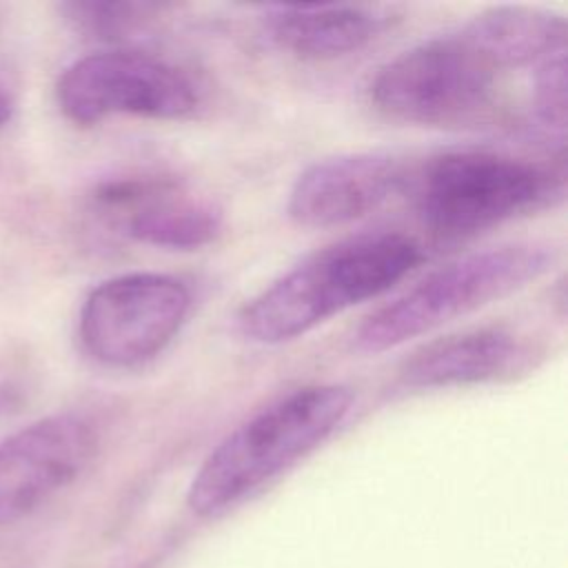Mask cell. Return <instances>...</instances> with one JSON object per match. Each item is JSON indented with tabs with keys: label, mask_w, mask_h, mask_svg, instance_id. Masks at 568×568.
<instances>
[{
	"label": "cell",
	"mask_w": 568,
	"mask_h": 568,
	"mask_svg": "<svg viewBox=\"0 0 568 568\" xmlns=\"http://www.w3.org/2000/svg\"><path fill=\"white\" fill-rule=\"evenodd\" d=\"M422 257L419 244L402 233L377 231L339 240L311 253L251 297L237 315V326L255 344L293 342L390 291Z\"/></svg>",
	"instance_id": "1"
},
{
	"label": "cell",
	"mask_w": 568,
	"mask_h": 568,
	"mask_svg": "<svg viewBox=\"0 0 568 568\" xmlns=\"http://www.w3.org/2000/svg\"><path fill=\"white\" fill-rule=\"evenodd\" d=\"M351 406L344 384H308L277 397L206 455L191 479L189 508L197 517L233 508L333 435Z\"/></svg>",
	"instance_id": "2"
},
{
	"label": "cell",
	"mask_w": 568,
	"mask_h": 568,
	"mask_svg": "<svg viewBox=\"0 0 568 568\" xmlns=\"http://www.w3.org/2000/svg\"><path fill=\"white\" fill-rule=\"evenodd\" d=\"M555 262L557 251L541 242H513L466 253L368 313L353 331L351 348L364 355L397 348L526 288Z\"/></svg>",
	"instance_id": "3"
},
{
	"label": "cell",
	"mask_w": 568,
	"mask_h": 568,
	"mask_svg": "<svg viewBox=\"0 0 568 568\" xmlns=\"http://www.w3.org/2000/svg\"><path fill=\"white\" fill-rule=\"evenodd\" d=\"M508 71L466 22L379 67L371 82V102L386 118L406 124H466L488 111Z\"/></svg>",
	"instance_id": "4"
},
{
	"label": "cell",
	"mask_w": 568,
	"mask_h": 568,
	"mask_svg": "<svg viewBox=\"0 0 568 568\" xmlns=\"http://www.w3.org/2000/svg\"><path fill=\"white\" fill-rule=\"evenodd\" d=\"M422 222L442 237H466L552 206L564 197L561 171L495 151H450L413 180Z\"/></svg>",
	"instance_id": "5"
},
{
	"label": "cell",
	"mask_w": 568,
	"mask_h": 568,
	"mask_svg": "<svg viewBox=\"0 0 568 568\" xmlns=\"http://www.w3.org/2000/svg\"><path fill=\"white\" fill-rule=\"evenodd\" d=\"M55 98L60 111L82 126L111 115L184 120L202 102L189 71L135 49H109L75 60L62 71Z\"/></svg>",
	"instance_id": "6"
},
{
	"label": "cell",
	"mask_w": 568,
	"mask_h": 568,
	"mask_svg": "<svg viewBox=\"0 0 568 568\" xmlns=\"http://www.w3.org/2000/svg\"><path fill=\"white\" fill-rule=\"evenodd\" d=\"M191 291L175 275L124 273L100 282L82 302L78 335L84 351L111 368L158 357L191 313Z\"/></svg>",
	"instance_id": "7"
},
{
	"label": "cell",
	"mask_w": 568,
	"mask_h": 568,
	"mask_svg": "<svg viewBox=\"0 0 568 568\" xmlns=\"http://www.w3.org/2000/svg\"><path fill=\"white\" fill-rule=\"evenodd\" d=\"M98 450L95 426L78 413L42 417L0 442V528L73 484Z\"/></svg>",
	"instance_id": "8"
},
{
	"label": "cell",
	"mask_w": 568,
	"mask_h": 568,
	"mask_svg": "<svg viewBox=\"0 0 568 568\" xmlns=\"http://www.w3.org/2000/svg\"><path fill=\"white\" fill-rule=\"evenodd\" d=\"M95 213L124 237L166 251H197L222 231V211L164 175H126L100 182Z\"/></svg>",
	"instance_id": "9"
},
{
	"label": "cell",
	"mask_w": 568,
	"mask_h": 568,
	"mask_svg": "<svg viewBox=\"0 0 568 568\" xmlns=\"http://www.w3.org/2000/svg\"><path fill=\"white\" fill-rule=\"evenodd\" d=\"M406 164L384 151L342 153L308 164L286 200L288 217L306 229L355 222L404 189Z\"/></svg>",
	"instance_id": "10"
},
{
	"label": "cell",
	"mask_w": 568,
	"mask_h": 568,
	"mask_svg": "<svg viewBox=\"0 0 568 568\" xmlns=\"http://www.w3.org/2000/svg\"><path fill=\"white\" fill-rule=\"evenodd\" d=\"M535 348L504 326H479L437 337L404 359L397 382L406 390L510 382L532 368Z\"/></svg>",
	"instance_id": "11"
},
{
	"label": "cell",
	"mask_w": 568,
	"mask_h": 568,
	"mask_svg": "<svg viewBox=\"0 0 568 568\" xmlns=\"http://www.w3.org/2000/svg\"><path fill=\"white\" fill-rule=\"evenodd\" d=\"M379 4H277L264 9V36L288 55L322 62L362 51L388 27Z\"/></svg>",
	"instance_id": "12"
},
{
	"label": "cell",
	"mask_w": 568,
	"mask_h": 568,
	"mask_svg": "<svg viewBox=\"0 0 568 568\" xmlns=\"http://www.w3.org/2000/svg\"><path fill=\"white\" fill-rule=\"evenodd\" d=\"M164 4L151 2H67L62 4L64 18L80 33L98 40H122L140 24L162 13Z\"/></svg>",
	"instance_id": "13"
},
{
	"label": "cell",
	"mask_w": 568,
	"mask_h": 568,
	"mask_svg": "<svg viewBox=\"0 0 568 568\" xmlns=\"http://www.w3.org/2000/svg\"><path fill=\"white\" fill-rule=\"evenodd\" d=\"M530 106L537 126L561 142L566 133V49L548 55L532 69Z\"/></svg>",
	"instance_id": "14"
},
{
	"label": "cell",
	"mask_w": 568,
	"mask_h": 568,
	"mask_svg": "<svg viewBox=\"0 0 568 568\" xmlns=\"http://www.w3.org/2000/svg\"><path fill=\"white\" fill-rule=\"evenodd\" d=\"M13 111H16V98L11 89L0 80V129L9 124V120L13 118Z\"/></svg>",
	"instance_id": "15"
},
{
	"label": "cell",
	"mask_w": 568,
	"mask_h": 568,
	"mask_svg": "<svg viewBox=\"0 0 568 568\" xmlns=\"http://www.w3.org/2000/svg\"><path fill=\"white\" fill-rule=\"evenodd\" d=\"M18 402V390L9 384H0V415L11 410Z\"/></svg>",
	"instance_id": "16"
}]
</instances>
